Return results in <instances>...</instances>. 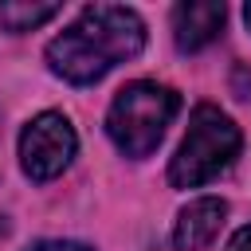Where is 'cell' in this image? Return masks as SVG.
Returning <instances> with one entry per match:
<instances>
[{
	"label": "cell",
	"mask_w": 251,
	"mask_h": 251,
	"mask_svg": "<svg viewBox=\"0 0 251 251\" xmlns=\"http://www.w3.org/2000/svg\"><path fill=\"white\" fill-rule=\"evenodd\" d=\"M141 47H145V24L133 8L90 4L67 31H59L47 43V63L59 78L90 86L118 63L133 59Z\"/></svg>",
	"instance_id": "cell-1"
},
{
	"label": "cell",
	"mask_w": 251,
	"mask_h": 251,
	"mask_svg": "<svg viewBox=\"0 0 251 251\" xmlns=\"http://www.w3.org/2000/svg\"><path fill=\"white\" fill-rule=\"evenodd\" d=\"M176 114H180V94L173 86L137 78L114 94L110 114H106V133L126 157L141 161L161 145Z\"/></svg>",
	"instance_id": "cell-2"
},
{
	"label": "cell",
	"mask_w": 251,
	"mask_h": 251,
	"mask_svg": "<svg viewBox=\"0 0 251 251\" xmlns=\"http://www.w3.org/2000/svg\"><path fill=\"white\" fill-rule=\"evenodd\" d=\"M243 149L239 126L212 102H200L188 118V129L176 145V157L169 161V184L173 188H200L216 180Z\"/></svg>",
	"instance_id": "cell-3"
},
{
	"label": "cell",
	"mask_w": 251,
	"mask_h": 251,
	"mask_svg": "<svg viewBox=\"0 0 251 251\" xmlns=\"http://www.w3.org/2000/svg\"><path fill=\"white\" fill-rule=\"evenodd\" d=\"M78 149V133L67 114L43 110L20 129V165L31 180H55Z\"/></svg>",
	"instance_id": "cell-4"
},
{
	"label": "cell",
	"mask_w": 251,
	"mask_h": 251,
	"mask_svg": "<svg viewBox=\"0 0 251 251\" xmlns=\"http://www.w3.org/2000/svg\"><path fill=\"white\" fill-rule=\"evenodd\" d=\"M227 20V8L220 0H188L173 8V39L180 51H200L212 39H220Z\"/></svg>",
	"instance_id": "cell-5"
},
{
	"label": "cell",
	"mask_w": 251,
	"mask_h": 251,
	"mask_svg": "<svg viewBox=\"0 0 251 251\" xmlns=\"http://www.w3.org/2000/svg\"><path fill=\"white\" fill-rule=\"evenodd\" d=\"M224 216H227V204L220 196H196L180 208L176 224H173V243L176 251H204L220 227H224Z\"/></svg>",
	"instance_id": "cell-6"
},
{
	"label": "cell",
	"mask_w": 251,
	"mask_h": 251,
	"mask_svg": "<svg viewBox=\"0 0 251 251\" xmlns=\"http://www.w3.org/2000/svg\"><path fill=\"white\" fill-rule=\"evenodd\" d=\"M59 8L63 4H20V0H4L0 4V24L8 27V31H31V27H39V24H47V20H55L59 16Z\"/></svg>",
	"instance_id": "cell-7"
},
{
	"label": "cell",
	"mask_w": 251,
	"mask_h": 251,
	"mask_svg": "<svg viewBox=\"0 0 251 251\" xmlns=\"http://www.w3.org/2000/svg\"><path fill=\"white\" fill-rule=\"evenodd\" d=\"M24 251H94V247L90 243H78V239H35Z\"/></svg>",
	"instance_id": "cell-8"
},
{
	"label": "cell",
	"mask_w": 251,
	"mask_h": 251,
	"mask_svg": "<svg viewBox=\"0 0 251 251\" xmlns=\"http://www.w3.org/2000/svg\"><path fill=\"white\" fill-rule=\"evenodd\" d=\"M227 251H251V224H247V227H239V231L227 239Z\"/></svg>",
	"instance_id": "cell-9"
},
{
	"label": "cell",
	"mask_w": 251,
	"mask_h": 251,
	"mask_svg": "<svg viewBox=\"0 0 251 251\" xmlns=\"http://www.w3.org/2000/svg\"><path fill=\"white\" fill-rule=\"evenodd\" d=\"M4 235H8V220L0 216V239H4Z\"/></svg>",
	"instance_id": "cell-10"
},
{
	"label": "cell",
	"mask_w": 251,
	"mask_h": 251,
	"mask_svg": "<svg viewBox=\"0 0 251 251\" xmlns=\"http://www.w3.org/2000/svg\"><path fill=\"white\" fill-rule=\"evenodd\" d=\"M243 20H247V27H251V4H247V8H243Z\"/></svg>",
	"instance_id": "cell-11"
}]
</instances>
